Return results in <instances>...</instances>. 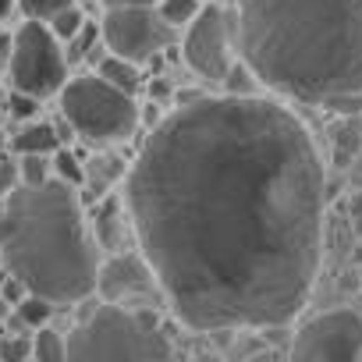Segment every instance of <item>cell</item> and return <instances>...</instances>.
<instances>
[{
	"mask_svg": "<svg viewBox=\"0 0 362 362\" xmlns=\"http://www.w3.org/2000/svg\"><path fill=\"white\" fill-rule=\"evenodd\" d=\"M54 174L64 181V185H71V189L86 181V167H82L78 156L68 153V149H54Z\"/></svg>",
	"mask_w": 362,
	"mask_h": 362,
	"instance_id": "e0dca14e",
	"label": "cell"
},
{
	"mask_svg": "<svg viewBox=\"0 0 362 362\" xmlns=\"http://www.w3.org/2000/svg\"><path fill=\"white\" fill-rule=\"evenodd\" d=\"M0 259L25 291L54 305H71L96 291V245L71 185L47 177L43 185H15L4 196Z\"/></svg>",
	"mask_w": 362,
	"mask_h": 362,
	"instance_id": "3957f363",
	"label": "cell"
},
{
	"mask_svg": "<svg viewBox=\"0 0 362 362\" xmlns=\"http://www.w3.org/2000/svg\"><path fill=\"white\" fill-rule=\"evenodd\" d=\"M153 8L170 29H181V25H189L192 15L199 11V0H156Z\"/></svg>",
	"mask_w": 362,
	"mask_h": 362,
	"instance_id": "5bb4252c",
	"label": "cell"
},
{
	"mask_svg": "<svg viewBox=\"0 0 362 362\" xmlns=\"http://www.w3.org/2000/svg\"><path fill=\"white\" fill-rule=\"evenodd\" d=\"M100 238L103 242H117V206L114 203H107L103 210H100Z\"/></svg>",
	"mask_w": 362,
	"mask_h": 362,
	"instance_id": "d4e9b609",
	"label": "cell"
},
{
	"mask_svg": "<svg viewBox=\"0 0 362 362\" xmlns=\"http://www.w3.org/2000/svg\"><path fill=\"white\" fill-rule=\"evenodd\" d=\"M199 4H203V0H199ZM206 4H210V0H206Z\"/></svg>",
	"mask_w": 362,
	"mask_h": 362,
	"instance_id": "4dcf8cb0",
	"label": "cell"
},
{
	"mask_svg": "<svg viewBox=\"0 0 362 362\" xmlns=\"http://www.w3.org/2000/svg\"><path fill=\"white\" fill-rule=\"evenodd\" d=\"M107 8H124V4H156V0H103Z\"/></svg>",
	"mask_w": 362,
	"mask_h": 362,
	"instance_id": "f1b7e54d",
	"label": "cell"
},
{
	"mask_svg": "<svg viewBox=\"0 0 362 362\" xmlns=\"http://www.w3.org/2000/svg\"><path fill=\"white\" fill-rule=\"evenodd\" d=\"M149 96H153L156 103L170 100V82H167V78H153V82H149Z\"/></svg>",
	"mask_w": 362,
	"mask_h": 362,
	"instance_id": "484cf974",
	"label": "cell"
},
{
	"mask_svg": "<svg viewBox=\"0 0 362 362\" xmlns=\"http://www.w3.org/2000/svg\"><path fill=\"white\" fill-rule=\"evenodd\" d=\"M221 86H224L228 93H235V96H249L252 86H256V75H252V68L242 61V64H231V68H228V75H224Z\"/></svg>",
	"mask_w": 362,
	"mask_h": 362,
	"instance_id": "ffe728a7",
	"label": "cell"
},
{
	"mask_svg": "<svg viewBox=\"0 0 362 362\" xmlns=\"http://www.w3.org/2000/svg\"><path fill=\"white\" fill-rule=\"evenodd\" d=\"M96 288L103 291L107 302H121L124 295L156 288V281H153V270L146 267V259H139V256H114L110 263H103L96 270Z\"/></svg>",
	"mask_w": 362,
	"mask_h": 362,
	"instance_id": "30bf717a",
	"label": "cell"
},
{
	"mask_svg": "<svg viewBox=\"0 0 362 362\" xmlns=\"http://www.w3.org/2000/svg\"><path fill=\"white\" fill-rule=\"evenodd\" d=\"M18 185V163L11 156H0V203H4V196Z\"/></svg>",
	"mask_w": 362,
	"mask_h": 362,
	"instance_id": "cb8c5ba5",
	"label": "cell"
},
{
	"mask_svg": "<svg viewBox=\"0 0 362 362\" xmlns=\"http://www.w3.org/2000/svg\"><path fill=\"white\" fill-rule=\"evenodd\" d=\"M82 22H86V15L71 4V8H64V11H57V15L50 18V33H54L57 40H71V36L82 29Z\"/></svg>",
	"mask_w": 362,
	"mask_h": 362,
	"instance_id": "d6986e66",
	"label": "cell"
},
{
	"mask_svg": "<svg viewBox=\"0 0 362 362\" xmlns=\"http://www.w3.org/2000/svg\"><path fill=\"white\" fill-rule=\"evenodd\" d=\"M8 75H11V86L36 96V100H47L54 93H61V86L68 82V57L61 54L57 47V36L29 18L15 36H11V54H8Z\"/></svg>",
	"mask_w": 362,
	"mask_h": 362,
	"instance_id": "8992f818",
	"label": "cell"
},
{
	"mask_svg": "<svg viewBox=\"0 0 362 362\" xmlns=\"http://www.w3.org/2000/svg\"><path fill=\"white\" fill-rule=\"evenodd\" d=\"M50 313H54V302L43 298V295L25 291V295L18 298V323H25V327H43V323L50 320Z\"/></svg>",
	"mask_w": 362,
	"mask_h": 362,
	"instance_id": "4fadbf2b",
	"label": "cell"
},
{
	"mask_svg": "<svg viewBox=\"0 0 362 362\" xmlns=\"http://www.w3.org/2000/svg\"><path fill=\"white\" fill-rule=\"evenodd\" d=\"M71 362H96V358H128V362H160L170 358L174 348L163 337L153 313H132L117 302L93 309V316L64 337Z\"/></svg>",
	"mask_w": 362,
	"mask_h": 362,
	"instance_id": "277c9868",
	"label": "cell"
},
{
	"mask_svg": "<svg viewBox=\"0 0 362 362\" xmlns=\"http://www.w3.org/2000/svg\"><path fill=\"white\" fill-rule=\"evenodd\" d=\"M47 177H50L47 153H22L18 156V181L22 185H43Z\"/></svg>",
	"mask_w": 362,
	"mask_h": 362,
	"instance_id": "2e32d148",
	"label": "cell"
},
{
	"mask_svg": "<svg viewBox=\"0 0 362 362\" xmlns=\"http://www.w3.org/2000/svg\"><path fill=\"white\" fill-rule=\"evenodd\" d=\"M235 40L270 93L337 114L362 110V0H242Z\"/></svg>",
	"mask_w": 362,
	"mask_h": 362,
	"instance_id": "7a4b0ae2",
	"label": "cell"
},
{
	"mask_svg": "<svg viewBox=\"0 0 362 362\" xmlns=\"http://www.w3.org/2000/svg\"><path fill=\"white\" fill-rule=\"evenodd\" d=\"M33 358L40 362H64L68 358V348H64V337L57 330H40L36 334V344H33Z\"/></svg>",
	"mask_w": 362,
	"mask_h": 362,
	"instance_id": "9a60e30c",
	"label": "cell"
},
{
	"mask_svg": "<svg viewBox=\"0 0 362 362\" xmlns=\"http://www.w3.org/2000/svg\"><path fill=\"white\" fill-rule=\"evenodd\" d=\"M11 11H15V0H0V22H4Z\"/></svg>",
	"mask_w": 362,
	"mask_h": 362,
	"instance_id": "f546056e",
	"label": "cell"
},
{
	"mask_svg": "<svg viewBox=\"0 0 362 362\" xmlns=\"http://www.w3.org/2000/svg\"><path fill=\"white\" fill-rule=\"evenodd\" d=\"M8 54H11V36L0 33V71L8 68Z\"/></svg>",
	"mask_w": 362,
	"mask_h": 362,
	"instance_id": "83f0119b",
	"label": "cell"
},
{
	"mask_svg": "<svg viewBox=\"0 0 362 362\" xmlns=\"http://www.w3.org/2000/svg\"><path fill=\"white\" fill-rule=\"evenodd\" d=\"M33 355V344L25 337H8V341H0V358H8V362H25Z\"/></svg>",
	"mask_w": 362,
	"mask_h": 362,
	"instance_id": "603a6c76",
	"label": "cell"
},
{
	"mask_svg": "<svg viewBox=\"0 0 362 362\" xmlns=\"http://www.w3.org/2000/svg\"><path fill=\"white\" fill-rule=\"evenodd\" d=\"M96 75H100L103 82H110L114 89L128 93V96H135V89H139V82H142L139 64H135V61H128V57H117V54L103 57V61H100V68H96Z\"/></svg>",
	"mask_w": 362,
	"mask_h": 362,
	"instance_id": "8fae6325",
	"label": "cell"
},
{
	"mask_svg": "<svg viewBox=\"0 0 362 362\" xmlns=\"http://www.w3.org/2000/svg\"><path fill=\"white\" fill-rule=\"evenodd\" d=\"M61 110L68 117V124L96 142H121L135 132L139 124V107L128 93L114 89L110 82H103L100 75H78L71 82L61 86Z\"/></svg>",
	"mask_w": 362,
	"mask_h": 362,
	"instance_id": "5b68a950",
	"label": "cell"
},
{
	"mask_svg": "<svg viewBox=\"0 0 362 362\" xmlns=\"http://www.w3.org/2000/svg\"><path fill=\"white\" fill-rule=\"evenodd\" d=\"M351 228H355V235L362 238V196L351 203Z\"/></svg>",
	"mask_w": 362,
	"mask_h": 362,
	"instance_id": "4316f807",
	"label": "cell"
},
{
	"mask_svg": "<svg viewBox=\"0 0 362 362\" xmlns=\"http://www.w3.org/2000/svg\"><path fill=\"white\" fill-rule=\"evenodd\" d=\"M146 267L192 330L291 323L320 270L323 160L267 96H196L167 114L124 177Z\"/></svg>",
	"mask_w": 362,
	"mask_h": 362,
	"instance_id": "6da1fadb",
	"label": "cell"
},
{
	"mask_svg": "<svg viewBox=\"0 0 362 362\" xmlns=\"http://www.w3.org/2000/svg\"><path fill=\"white\" fill-rule=\"evenodd\" d=\"M8 110H11V117H15V121H33V117H36V110H40V100H36V96H29V93H22V89H15V93H11V100H8Z\"/></svg>",
	"mask_w": 362,
	"mask_h": 362,
	"instance_id": "7402d4cb",
	"label": "cell"
},
{
	"mask_svg": "<svg viewBox=\"0 0 362 362\" xmlns=\"http://www.w3.org/2000/svg\"><path fill=\"white\" fill-rule=\"evenodd\" d=\"M228 33L231 29H228L224 8H217L210 0L206 8H199L192 15V22L185 25V40H181L185 64L214 86H221L228 68H231V36Z\"/></svg>",
	"mask_w": 362,
	"mask_h": 362,
	"instance_id": "9c48e42d",
	"label": "cell"
},
{
	"mask_svg": "<svg viewBox=\"0 0 362 362\" xmlns=\"http://www.w3.org/2000/svg\"><path fill=\"white\" fill-rule=\"evenodd\" d=\"M291 358L302 362H351L362 358V316L351 309H330L298 327Z\"/></svg>",
	"mask_w": 362,
	"mask_h": 362,
	"instance_id": "52a82bcc",
	"label": "cell"
},
{
	"mask_svg": "<svg viewBox=\"0 0 362 362\" xmlns=\"http://www.w3.org/2000/svg\"><path fill=\"white\" fill-rule=\"evenodd\" d=\"M68 43H71V47H68V50H71V54H68V61H82V57H89L93 50H100V25H93V22L86 18V22H82V29H78Z\"/></svg>",
	"mask_w": 362,
	"mask_h": 362,
	"instance_id": "ac0fdd59",
	"label": "cell"
},
{
	"mask_svg": "<svg viewBox=\"0 0 362 362\" xmlns=\"http://www.w3.org/2000/svg\"><path fill=\"white\" fill-rule=\"evenodd\" d=\"M71 4H75V0H22V11L29 18H36V22H50L57 11H64Z\"/></svg>",
	"mask_w": 362,
	"mask_h": 362,
	"instance_id": "44dd1931",
	"label": "cell"
},
{
	"mask_svg": "<svg viewBox=\"0 0 362 362\" xmlns=\"http://www.w3.org/2000/svg\"><path fill=\"white\" fill-rule=\"evenodd\" d=\"M358 135H362V128H358Z\"/></svg>",
	"mask_w": 362,
	"mask_h": 362,
	"instance_id": "1f68e13d",
	"label": "cell"
},
{
	"mask_svg": "<svg viewBox=\"0 0 362 362\" xmlns=\"http://www.w3.org/2000/svg\"><path fill=\"white\" fill-rule=\"evenodd\" d=\"M11 149L22 156V153H54L57 149V132H54V124H40V121H33V124H25L15 139H11Z\"/></svg>",
	"mask_w": 362,
	"mask_h": 362,
	"instance_id": "7c38bea8",
	"label": "cell"
},
{
	"mask_svg": "<svg viewBox=\"0 0 362 362\" xmlns=\"http://www.w3.org/2000/svg\"><path fill=\"white\" fill-rule=\"evenodd\" d=\"M100 40L110 47V54L142 64L167 47L170 25L156 15L153 4H124V8H107Z\"/></svg>",
	"mask_w": 362,
	"mask_h": 362,
	"instance_id": "ba28073f",
	"label": "cell"
}]
</instances>
